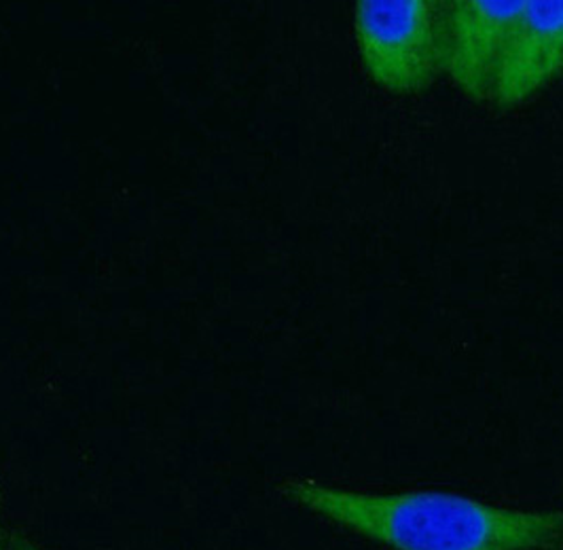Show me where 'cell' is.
Returning a JSON list of instances; mask_svg holds the SVG:
<instances>
[{
    "instance_id": "6da1fadb",
    "label": "cell",
    "mask_w": 563,
    "mask_h": 550,
    "mask_svg": "<svg viewBox=\"0 0 563 550\" xmlns=\"http://www.w3.org/2000/svg\"><path fill=\"white\" fill-rule=\"evenodd\" d=\"M292 506L393 550H540L563 542V513L503 508L445 492L365 494L286 479Z\"/></svg>"
},
{
    "instance_id": "7a4b0ae2",
    "label": "cell",
    "mask_w": 563,
    "mask_h": 550,
    "mask_svg": "<svg viewBox=\"0 0 563 550\" xmlns=\"http://www.w3.org/2000/svg\"><path fill=\"white\" fill-rule=\"evenodd\" d=\"M439 2L361 0L354 9V34L371 81L407 96L430 87L441 73Z\"/></svg>"
},
{
    "instance_id": "3957f363",
    "label": "cell",
    "mask_w": 563,
    "mask_h": 550,
    "mask_svg": "<svg viewBox=\"0 0 563 550\" xmlns=\"http://www.w3.org/2000/svg\"><path fill=\"white\" fill-rule=\"evenodd\" d=\"M523 0H451L439 2V62L468 98L494 96L508 34Z\"/></svg>"
},
{
    "instance_id": "5b68a950",
    "label": "cell",
    "mask_w": 563,
    "mask_h": 550,
    "mask_svg": "<svg viewBox=\"0 0 563 550\" xmlns=\"http://www.w3.org/2000/svg\"><path fill=\"white\" fill-rule=\"evenodd\" d=\"M9 549L11 550H47L41 542H36L30 534L11 527V540H9Z\"/></svg>"
},
{
    "instance_id": "277c9868",
    "label": "cell",
    "mask_w": 563,
    "mask_h": 550,
    "mask_svg": "<svg viewBox=\"0 0 563 550\" xmlns=\"http://www.w3.org/2000/svg\"><path fill=\"white\" fill-rule=\"evenodd\" d=\"M563 68V0H528L508 34L494 100L512 107L528 100Z\"/></svg>"
},
{
    "instance_id": "8992f818",
    "label": "cell",
    "mask_w": 563,
    "mask_h": 550,
    "mask_svg": "<svg viewBox=\"0 0 563 550\" xmlns=\"http://www.w3.org/2000/svg\"><path fill=\"white\" fill-rule=\"evenodd\" d=\"M11 527L13 525H9L7 517H4V504H2V492H0V550H11L9 549Z\"/></svg>"
}]
</instances>
